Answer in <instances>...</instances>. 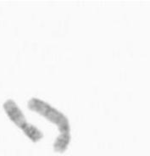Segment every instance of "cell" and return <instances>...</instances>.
<instances>
[{
  "label": "cell",
  "instance_id": "6da1fadb",
  "mask_svg": "<svg viewBox=\"0 0 150 156\" xmlns=\"http://www.w3.org/2000/svg\"><path fill=\"white\" fill-rule=\"evenodd\" d=\"M27 107L30 110L39 114L54 124L59 129V133H71V125L68 117L50 104L37 98H32L27 102Z\"/></svg>",
  "mask_w": 150,
  "mask_h": 156
},
{
  "label": "cell",
  "instance_id": "3957f363",
  "mask_svg": "<svg viewBox=\"0 0 150 156\" xmlns=\"http://www.w3.org/2000/svg\"><path fill=\"white\" fill-rule=\"evenodd\" d=\"M71 141V133H59V136L56 137L55 141H54V143L53 144L54 150L56 153L63 154V153L66 151Z\"/></svg>",
  "mask_w": 150,
  "mask_h": 156
},
{
  "label": "cell",
  "instance_id": "7a4b0ae2",
  "mask_svg": "<svg viewBox=\"0 0 150 156\" xmlns=\"http://www.w3.org/2000/svg\"><path fill=\"white\" fill-rule=\"evenodd\" d=\"M3 108L9 119L22 132H24L30 126L31 123L26 121V118L25 116L23 111L20 109L15 100L11 98L7 99L3 104Z\"/></svg>",
  "mask_w": 150,
  "mask_h": 156
},
{
  "label": "cell",
  "instance_id": "277c9868",
  "mask_svg": "<svg viewBox=\"0 0 150 156\" xmlns=\"http://www.w3.org/2000/svg\"><path fill=\"white\" fill-rule=\"evenodd\" d=\"M23 133L33 143H37L44 137L43 132L32 124H30L27 128L24 131Z\"/></svg>",
  "mask_w": 150,
  "mask_h": 156
}]
</instances>
